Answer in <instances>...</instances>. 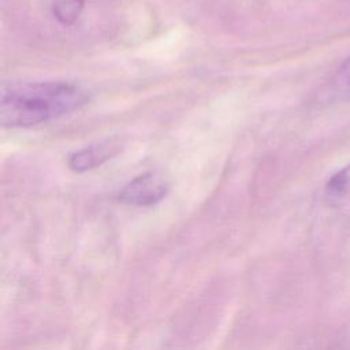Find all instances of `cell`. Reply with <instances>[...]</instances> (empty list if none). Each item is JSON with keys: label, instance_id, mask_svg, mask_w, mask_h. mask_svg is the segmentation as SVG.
<instances>
[{"label": "cell", "instance_id": "cell-2", "mask_svg": "<svg viewBox=\"0 0 350 350\" xmlns=\"http://www.w3.org/2000/svg\"><path fill=\"white\" fill-rule=\"evenodd\" d=\"M170 183L159 172H145L131 179L118 194L122 204L130 206H153L168 193Z\"/></svg>", "mask_w": 350, "mask_h": 350}, {"label": "cell", "instance_id": "cell-4", "mask_svg": "<svg viewBox=\"0 0 350 350\" xmlns=\"http://www.w3.org/2000/svg\"><path fill=\"white\" fill-rule=\"evenodd\" d=\"M324 200L331 208L350 205V163L329 176L324 186Z\"/></svg>", "mask_w": 350, "mask_h": 350}, {"label": "cell", "instance_id": "cell-5", "mask_svg": "<svg viewBox=\"0 0 350 350\" xmlns=\"http://www.w3.org/2000/svg\"><path fill=\"white\" fill-rule=\"evenodd\" d=\"M324 98L328 101H349L350 100V57L331 77Z\"/></svg>", "mask_w": 350, "mask_h": 350}, {"label": "cell", "instance_id": "cell-3", "mask_svg": "<svg viewBox=\"0 0 350 350\" xmlns=\"http://www.w3.org/2000/svg\"><path fill=\"white\" fill-rule=\"evenodd\" d=\"M120 152V138H109L104 142H96L85 146L68 157V167L75 172L90 171L100 167Z\"/></svg>", "mask_w": 350, "mask_h": 350}, {"label": "cell", "instance_id": "cell-1", "mask_svg": "<svg viewBox=\"0 0 350 350\" xmlns=\"http://www.w3.org/2000/svg\"><path fill=\"white\" fill-rule=\"evenodd\" d=\"M88 93L70 82H22L4 86L0 122L4 127H31L83 107Z\"/></svg>", "mask_w": 350, "mask_h": 350}, {"label": "cell", "instance_id": "cell-6", "mask_svg": "<svg viewBox=\"0 0 350 350\" xmlns=\"http://www.w3.org/2000/svg\"><path fill=\"white\" fill-rule=\"evenodd\" d=\"M83 0H57L53 4V14L64 25L74 23L81 15Z\"/></svg>", "mask_w": 350, "mask_h": 350}]
</instances>
